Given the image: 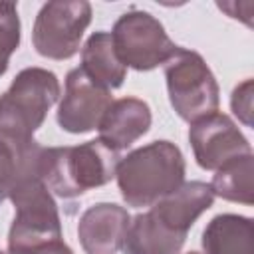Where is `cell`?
<instances>
[{
    "label": "cell",
    "mask_w": 254,
    "mask_h": 254,
    "mask_svg": "<svg viewBox=\"0 0 254 254\" xmlns=\"http://www.w3.org/2000/svg\"><path fill=\"white\" fill-rule=\"evenodd\" d=\"M117 187L129 206H153L185 183V157L171 141H153L123 157L115 171Z\"/></svg>",
    "instance_id": "obj_1"
},
{
    "label": "cell",
    "mask_w": 254,
    "mask_h": 254,
    "mask_svg": "<svg viewBox=\"0 0 254 254\" xmlns=\"http://www.w3.org/2000/svg\"><path fill=\"white\" fill-rule=\"evenodd\" d=\"M119 161V151L101 139L73 147H46L42 181L50 192L62 198H73L115 179Z\"/></svg>",
    "instance_id": "obj_2"
},
{
    "label": "cell",
    "mask_w": 254,
    "mask_h": 254,
    "mask_svg": "<svg viewBox=\"0 0 254 254\" xmlns=\"http://www.w3.org/2000/svg\"><path fill=\"white\" fill-rule=\"evenodd\" d=\"M60 79L46 67H26L0 95V139L34 141L48 111L60 97Z\"/></svg>",
    "instance_id": "obj_3"
},
{
    "label": "cell",
    "mask_w": 254,
    "mask_h": 254,
    "mask_svg": "<svg viewBox=\"0 0 254 254\" xmlns=\"http://www.w3.org/2000/svg\"><path fill=\"white\" fill-rule=\"evenodd\" d=\"M165 79L169 101L183 121L194 123L218 111V83L200 54L179 46L165 64Z\"/></svg>",
    "instance_id": "obj_4"
},
{
    "label": "cell",
    "mask_w": 254,
    "mask_h": 254,
    "mask_svg": "<svg viewBox=\"0 0 254 254\" xmlns=\"http://www.w3.org/2000/svg\"><path fill=\"white\" fill-rule=\"evenodd\" d=\"M111 42L119 62L137 71L165 65L179 50L165 32V26L153 14L137 8L117 18L111 30Z\"/></svg>",
    "instance_id": "obj_5"
},
{
    "label": "cell",
    "mask_w": 254,
    "mask_h": 254,
    "mask_svg": "<svg viewBox=\"0 0 254 254\" xmlns=\"http://www.w3.org/2000/svg\"><path fill=\"white\" fill-rule=\"evenodd\" d=\"M14 218L8 230V250L62 238L58 204L42 179H28L10 194Z\"/></svg>",
    "instance_id": "obj_6"
},
{
    "label": "cell",
    "mask_w": 254,
    "mask_h": 254,
    "mask_svg": "<svg viewBox=\"0 0 254 254\" xmlns=\"http://www.w3.org/2000/svg\"><path fill=\"white\" fill-rule=\"evenodd\" d=\"M89 22L91 4L85 0L46 2L32 30L36 52L48 60H69L77 54Z\"/></svg>",
    "instance_id": "obj_7"
},
{
    "label": "cell",
    "mask_w": 254,
    "mask_h": 254,
    "mask_svg": "<svg viewBox=\"0 0 254 254\" xmlns=\"http://www.w3.org/2000/svg\"><path fill=\"white\" fill-rule=\"evenodd\" d=\"M189 141L198 167L204 171H218L226 163L252 153L250 141L238 125L218 111L190 123Z\"/></svg>",
    "instance_id": "obj_8"
},
{
    "label": "cell",
    "mask_w": 254,
    "mask_h": 254,
    "mask_svg": "<svg viewBox=\"0 0 254 254\" xmlns=\"http://www.w3.org/2000/svg\"><path fill=\"white\" fill-rule=\"evenodd\" d=\"M111 103V91L99 87L79 67H75L65 75V91L56 113L58 125L73 135L89 133L99 127Z\"/></svg>",
    "instance_id": "obj_9"
},
{
    "label": "cell",
    "mask_w": 254,
    "mask_h": 254,
    "mask_svg": "<svg viewBox=\"0 0 254 254\" xmlns=\"http://www.w3.org/2000/svg\"><path fill=\"white\" fill-rule=\"evenodd\" d=\"M131 216L115 202H95L77 222V238L87 254H117L123 246Z\"/></svg>",
    "instance_id": "obj_10"
},
{
    "label": "cell",
    "mask_w": 254,
    "mask_h": 254,
    "mask_svg": "<svg viewBox=\"0 0 254 254\" xmlns=\"http://www.w3.org/2000/svg\"><path fill=\"white\" fill-rule=\"evenodd\" d=\"M151 119H153L151 107L143 99H137V97L115 99L107 107L97 127L99 139L111 149L123 151L149 131Z\"/></svg>",
    "instance_id": "obj_11"
},
{
    "label": "cell",
    "mask_w": 254,
    "mask_h": 254,
    "mask_svg": "<svg viewBox=\"0 0 254 254\" xmlns=\"http://www.w3.org/2000/svg\"><path fill=\"white\" fill-rule=\"evenodd\" d=\"M214 192L208 183L189 181L165 194L151 206V212L177 232L187 234L194 220L212 206Z\"/></svg>",
    "instance_id": "obj_12"
},
{
    "label": "cell",
    "mask_w": 254,
    "mask_h": 254,
    "mask_svg": "<svg viewBox=\"0 0 254 254\" xmlns=\"http://www.w3.org/2000/svg\"><path fill=\"white\" fill-rule=\"evenodd\" d=\"M185 240L187 234L173 230L147 210L131 218L121 250L123 254H179Z\"/></svg>",
    "instance_id": "obj_13"
},
{
    "label": "cell",
    "mask_w": 254,
    "mask_h": 254,
    "mask_svg": "<svg viewBox=\"0 0 254 254\" xmlns=\"http://www.w3.org/2000/svg\"><path fill=\"white\" fill-rule=\"evenodd\" d=\"M44 149L36 139L28 143L0 139V202L10 198L24 181L42 179Z\"/></svg>",
    "instance_id": "obj_14"
},
{
    "label": "cell",
    "mask_w": 254,
    "mask_h": 254,
    "mask_svg": "<svg viewBox=\"0 0 254 254\" xmlns=\"http://www.w3.org/2000/svg\"><path fill=\"white\" fill-rule=\"evenodd\" d=\"M79 69L99 87L111 91L123 85L127 67L119 62L111 34L109 32H93L81 48V65Z\"/></svg>",
    "instance_id": "obj_15"
},
{
    "label": "cell",
    "mask_w": 254,
    "mask_h": 254,
    "mask_svg": "<svg viewBox=\"0 0 254 254\" xmlns=\"http://www.w3.org/2000/svg\"><path fill=\"white\" fill-rule=\"evenodd\" d=\"M204 254H252V218L218 214L202 230Z\"/></svg>",
    "instance_id": "obj_16"
},
{
    "label": "cell",
    "mask_w": 254,
    "mask_h": 254,
    "mask_svg": "<svg viewBox=\"0 0 254 254\" xmlns=\"http://www.w3.org/2000/svg\"><path fill=\"white\" fill-rule=\"evenodd\" d=\"M254 157L252 153L238 157L218 171H214L210 189L214 196H220L230 202L252 204L254 202Z\"/></svg>",
    "instance_id": "obj_17"
},
{
    "label": "cell",
    "mask_w": 254,
    "mask_h": 254,
    "mask_svg": "<svg viewBox=\"0 0 254 254\" xmlns=\"http://www.w3.org/2000/svg\"><path fill=\"white\" fill-rule=\"evenodd\" d=\"M20 46V18L14 2H0V77L6 73L10 56Z\"/></svg>",
    "instance_id": "obj_18"
},
{
    "label": "cell",
    "mask_w": 254,
    "mask_h": 254,
    "mask_svg": "<svg viewBox=\"0 0 254 254\" xmlns=\"http://www.w3.org/2000/svg\"><path fill=\"white\" fill-rule=\"evenodd\" d=\"M230 107L232 113L238 117V121H242L246 127H252V115H254V81L252 79H244L242 83H238L230 95Z\"/></svg>",
    "instance_id": "obj_19"
},
{
    "label": "cell",
    "mask_w": 254,
    "mask_h": 254,
    "mask_svg": "<svg viewBox=\"0 0 254 254\" xmlns=\"http://www.w3.org/2000/svg\"><path fill=\"white\" fill-rule=\"evenodd\" d=\"M8 254H73V250L64 242V238L42 242V244H32L16 250H8Z\"/></svg>",
    "instance_id": "obj_20"
},
{
    "label": "cell",
    "mask_w": 254,
    "mask_h": 254,
    "mask_svg": "<svg viewBox=\"0 0 254 254\" xmlns=\"http://www.w3.org/2000/svg\"><path fill=\"white\" fill-rule=\"evenodd\" d=\"M216 6H218L220 10H224L230 18L240 20V6H238V2H218ZM242 6L246 8V14L242 16V22H244L246 26H252V16H250V12H252V2H244Z\"/></svg>",
    "instance_id": "obj_21"
},
{
    "label": "cell",
    "mask_w": 254,
    "mask_h": 254,
    "mask_svg": "<svg viewBox=\"0 0 254 254\" xmlns=\"http://www.w3.org/2000/svg\"><path fill=\"white\" fill-rule=\"evenodd\" d=\"M187 254H200V252H187Z\"/></svg>",
    "instance_id": "obj_22"
},
{
    "label": "cell",
    "mask_w": 254,
    "mask_h": 254,
    "mask_svg": "<svg viewBox=\"0 0 254 254\" xmlns=\"http://www.w3.org/2000/svg\"><path fill=\"white\" fill-rule=\"evenodd\" d=\"M0 254H6V252H2V250H0Z\"/></svg>",
    "instance_id": "obj_23"
}]
</instances>
